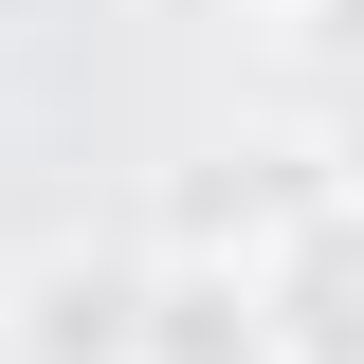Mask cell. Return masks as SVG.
Returning a JSON list of instances; mask_svg holds the SVG:
<instances>
[{"label": "cell", "mask_w": 364, "mask_h": 364, "mask_svg": "<svg viewBox=\"0 0 364 364\" xmlns=\"http://www.w3.org/2000/svg\"><path fill=\"white\" fill-rule=\"evenodd\" d=\"M255 291H273V364H364V200L346 182H310V200L273 219Z\"/></svg>", "instance_id": "6da1fadb"}, {"label": "cell", "mask_w": 364, "mask_h": 364, "mask_svg": "<svg viewBox=\"0 0 364 364\" xmlns=\"http://www.w3.org/2000/svg\"><path fill=\"white\" fill-rule=\"evenodd\" d=\"M146 364H273L255 255H146Z\"/></svg>", "instance_id": "7a4b0ae2"}, {"label": "cell", "mask_w": 364, "mask_h": 364, "mask_svg": "<svg viewBox=\"0 0 364 364\" xmlns=\"http://www.w3.org/2000/svg\"><path fill=\"white\" fill-rule=\"evenodd\" d=\"M18 346H37V364H146V273L55 255V273H37V310H18Z\"/></svg>", "instance_id": "3957f363"}, {"label": "cell", "mask_w": 364, "mask_h": 364, "mask_svg": "<svg viewBox=\"0 0 364 364\" xmlns=\"http://www.w3.org/2000/svg\"><path fill=\"white\" fill-rule=\"evenodd\" d=\"M310 182H346V200H364V73H328V146H310Z\"/></svg>", "instance_id": "277c9868"}, {"label": "cell", "mask_w": 364, "mask_h": 364, "mask_svg": "<svg viewBox=\"0 0 364 364\" xmlns=\"http://www.w3.org/2000/svg\"><path fill=\"white\" fill-rule=\"evenodd\" d=\"M310 37H328V73H364V0H328V18H310Z\"/></svg>", "instance_id": "5b68a950"}, {"label": "cell", "mask_w": 364, "mask_h": 364, "mask_svg": "<svg viewBox=\"0 0 364 364\" xmlns=\"http://www.w3.org/2000/svg\"><path fill=\"white\" fill-rule=\"evenodd\" d=\"M291 18H328V0H291Z\"/></svg>", "instance_id": "8992f818"}]
</instances>
